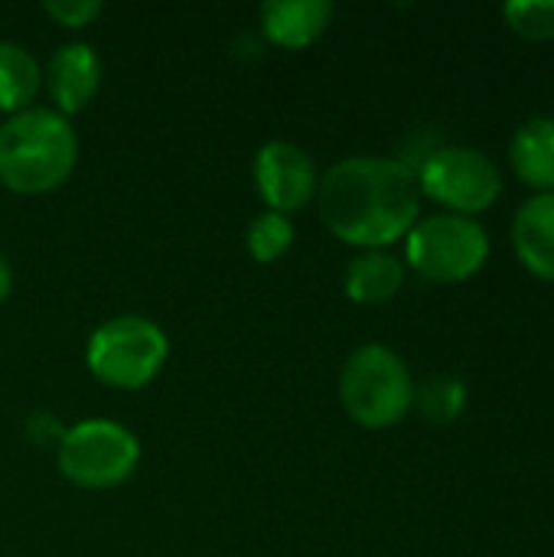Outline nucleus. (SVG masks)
I'll return each mask as SVG.
<instances>
[{"instance_id": "f257e3e1", "label": "nucleus", "mask_w": 554, "mask_h": 557, "mask_svg": "<svg viewBox=\"0 0 554 557\" xmlns=\"http://www.w3.org/2000/svg\"><path fill=\"white\" fill-rule=\"evenodd\" d=\"M317 209L340 242L389 248L421 219L418 176L395 157H346L320 176Z\"/></svg>"}, {"instance_id": "f03ea898", "label": "nucleus", "mask_w": 554, "mask_h": 557, "mask_svg": "<svg viewBox=\"0 0 554 557\" xmlns=\"http://www.w3.org/2000/svg\"><path fill=\"white\" fill-rule=\"evenodd\" d=\"M78 163V134L65 114L29 104L0 124V183L20 196L59 189Z\"/></svg>"}, {"instance_id": "7ed1b4c3", "label": "nucleus", "mask_w": 554, "mask_h": 557, "mask_svg": "<svg viewBox=\"0 0 554 557\" xmlns=\"http://www.w3.org/2000/svg\"><path fill=\"white\" fill-rule=\"evenodd\" d=\"M343 411L369 431L395 428L415 408V379L405 359L382 343H362L340 372Z\"/></svg>"}, {"instance_id": "20e7f679", "label": "nucleus", "mask_w": 554, "mask_h": 557, "mask_svg": "<svg viewBox=\"0 0 554 557\" xmlns=\"http://www.w3.org/2000/svg\"><path fill=\"white\" fill-rule=\"evenodd\" d=\"M170 356V339L160 323L140 313H118L95 326L85 346L88 372L121 392H137L150 385Z\"/></svg>"}, {"instance_id": "39448f33", "label": "nucleus", "mask_w": 554, "mask_h": 557, "mask_svg": "<svg viewBox=\"0 0 554 557\" xmlns=\"http://www.w3.org/2000/svg\"><path fill=\"white\" fill-rule=\"evenodd\" d=\"M490 258V235L477 219L434 212L405 235V261L431 284H460L480 274Z\"/></svg>"}, {"instance_id": "423d86ee", "label": "nucleus", "mask_w": 554, "mask_h": 557, "mask_svg": "<svg viewBox=\"0 0 554 557\" xmlns=\"http://www.w3.org/2000/svg\"><path fill=\"white\" fill-rule=\"evenodd\" d=\"M59 470L69 483L82 490H111L131 480V473L140 463V441L131 428L108 421V418H88L72 424L56 447Z\"/></svg>"}, {"instance_id": "0eeeda50", "label": "nucleus", "mask_w": 554, "mask_h": 557, "mask_svg": "<svg viewBox=\"0 0 554 557\" xmlns=\"http://www.w3.org/2000/svg\"><path fill=\"white\" fill-rule=\"evenodd\" d=\"M421 196L434 199L454 215H480L493 209L503 196L500 166L477 147L444 144L434 147L424 163L415 170Z\"/></svg>"}, {"instance_id": "6e6552de", "label": "nucleus", "mask_w": 554, "mask_h": 557, "mask_svg": "<svg viewBox=\"0 0 554 557\" xmlns=\"http://www.w3.org/2000/svg\"><path fill=\"white\" fill-rule=\"evenodd\" d=\"M255 189L264 199L268 209L294 215L304 206H310L317 199V166L310 160V153L294 144V140H268L261 144V150L255 153Z\"/></svg>"}, {"instance_id": "1a4fd4ad", "label": "nucleus", "mask_w": 554, "mask_h": 557, "mask_svg": "<svg viewBox=\"0 0 554 557\" xmlns=\"http://www.w3.org/2000/svg\"><path fill=\"white\" fill-rule=\"evenodd\" d=\"M42 85L52 98V108L65 117L85 111L101 88V59L88 42H65L59 46L46 69Z\"/></svg>"}, {"instance_id": "9d476101", "label": "nucleus", "mask_w": 554, "mask_h": 557, "mask_svg": "<svg viewBox=\"0 0 554 557\" xmlns=\"http://www.w3.org/2000/svg\"><path fill=\"white\" fill-rule=\"evenodd\" d=\"M513 248L529 274L554 284V193H535L513 215Z\"/></svg>"}, {"instance_id": "9b49d317", "label": "nucleus", "mask_w": 554, "mask_h": 557, "mask_svg": "<svg viewBox=\"0 0 554 557\" xmlns=\"http://www.w3.org/2000/svg\"><path fill=\"white\" fill-rule=\"evenodd\" d=\"M261 33L281 46V49H304L317 42L330 20H333V3L330 0H268L258 10Z\"/></svg>"}, {"instance_id": "f8f14e48", "label": "nucleus", "mask_w": 554, "mask_h": 557, "mask_svg": "<svg viewBox=\"0 0 554 557\" xmlns=\"http://www.w3.org/2000/svg\"><path fill=\"white\" fill-rule=\"evenodd\" d=\"M509 163L529 189L554 193V117H532L513 134Z\"/></svg>"}, {"instance_id": "ddd939ff", "label": "nucleus", "mask_w": 554, "mask_h": 557, "mask_svg": "<svg viewBox=\"0 0 554 557\" xmlns=\"http://www.w3.org/2000/svg\"><path fill=\"white\" fill-rule=\"evenodd\" d=\"M405 284V261L385 248L359 251L343 274V290L356 304H385Z\"/></svg>"}, {"instance_id": "4468645a", "label": "nucleus", "mask_w": 554, "mask_h": 557, "mask_svg": "<svg viewBox=\"0 0 554 557\" xmlns=\"http://www.w3.org/2000/svg\"><path fill=\"white\" fill-rule=\"evenodd\" d=\"M39 85H42V69L36 55L13 39H0V111L16 114L29 108Z\"/></svg>"}, {"instance_id": "2eb2a0df", "label": "nucleus", "mask_w": 554, "mask_h": 557, "mask_svg": "<svg viewBox=\"0 0 554 557\" xmlns=\"http://www.w3.org/2000/svg\"><path fill=\"white\" fill-rule=\"evenodd\" d=\"M415 408L431 424H451L467 408V385L454 375H434L424 385H415Z\"/></svg>"}, {"instance_id": "dca6fc26", "label": "nucleus", "mask_w": 554, "mask_h": 557, "mask_svg": "<svg viewBox=\"0 0 554 557\" xmlns=\"http://www.w3.org/2000/svg\"><path fill=\"white\" fill-rule=\"evenodd\" d=\"M245 245L251 251L255 261L261 264H271L278 258H284L294 245V222L291 215L284 212H274V209H264L251 219L248 232H245Z\"/></svg>"}, {"instance_id": "f3484780", "label": "nucleus", "mask_w": 554, "mask_h": 557, "mask_svg": "<svg viewBox=\"0 0 554 557\" xmlns=\"http://www.w3.org/2000/svg\"><path fill=\"white\" fill-rule=\"evenodd\" d=\"M506 26L529 42L554 39V0H513L503 7Z\"/></svg>"}, {"instance_id": "a211bd4d", "label": "nucleus", "mask_w": 554, "mask_h": 557, "mask_svg": "<svg viewBox=\"0 0 554 557\" xmlns=\"http://www.w3.org/2000/svg\"><path fill=\"white\" fill-rule=\"evenodd\" d=\"M101 10L104 7L98 0H46L42 3V13L65 29H82V26L95 23L101 16Z\"/></svg>"}, {"instance_id": "6ab92c4d", "label": "nucleus", "mask_w": 554, "mask_h": 557, "mask_svg": "<svg viewBox=\"0 0 554 557\" xmlns=\"http://www.w3.org/2000/svg\"><path fill=\"white\" fill-rule=\"evenodd\" d=\"M10 287H13V271H10V264H7V258L0 255V304L10 297Z\"/></svg>"}]
</instances>
